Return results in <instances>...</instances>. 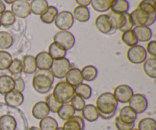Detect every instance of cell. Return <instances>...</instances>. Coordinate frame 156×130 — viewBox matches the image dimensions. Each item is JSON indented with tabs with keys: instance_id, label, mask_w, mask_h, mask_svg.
I'll list each match as a JSON object with an SVG mask.
<instances>
[{
	"instance_id": "obj_1",
	"label": "cell",
	"mask_w": 156,
	"mask_h": 130,
	"mask_svg": "<svg viewBox=\"0 0 156 130\" xmlns=\"http://www.w3.org/2000/svg\"><path fill=\"white\" fill-rule=\"evenodd\" d=\"M54 79L50 70L37 69L34 73L32 86L38 94H47L53 88Z\"/></svg>"
},
{
	"instance_id": "obj_2",
	"label": "cell",
	"mask_w": 156,
	"mask_h": 130,
	"mask_svg": "<svg viewBox=\"0 0 156 130\" xmlns=\"http://www.w3.org/2000/svg\"><path fill=\"white\" fill-rule=\"evenodd\" d=\"M95 107L99 114H110L117 111L118 102L115 99L113 93L105 92L98 97Z\"/></svg>"
},
{
	"instance_id": "obj_3",
	"label": "cell",
	"mask_w": 156,
	"mask_h": 130,
	"mask_svg": "<svg viewBox=\"0 0 156 130\" xmlns=\"http://www.w3.org/2000/svg\"><path fill=\"white\" fill-rule=\"evenodd\" d=\"M53 95L56 101L62 104H69L75 95L74 87L66 81H60L55 85L53 89Z\"/></svg>"
},
{
	"instance_id": "obj_4",
	"label": "cell",
	"mask_w": 156,
	"mask_h": 130,
	"mask_svg": "<svg viewBox=\"0 0 156 130\" xmlns=\"http://www.w3.org/2000/svg\"><path fill=\"white\" fill-rule=\"evenodd\" d=\"M108 16L111 21L113 30H119L121 32L127 31L133 28V24L131 21L129 13L116 14L114 12H110Z\"/></svg>"
},
{
	"instance_id": "obj_5",
	"label": "cell",
	"mask_w": 156,
	"mask_h": 130,
	"mask_svg": "<svg viewBox=\"0 0 156 130\" xmlns=\"http://www.w3.org/2000/svg\"><path fill=\"white\" fill-rule=\"evenodd\" d=\"M131 21L133 26H149L152 25L155 23L156 19V13L149 14L146 13L142 9L136 8L131 13H129Z\"/></svg>"
},
{
	"instance_id": "obj_6",
	"label": "cell",
	"mask_w": 156,
	"mask_h": 130,
	"mask_svg": "<svg viewBox=\"0 0 156 130\" xmlns=\"http://www.w3.org/2000/svg\"><path fill=\"white\" fill-rule=\"evenodd\" d=\"M53 42L67 51L73 48L76 44V38L69 30H59L53 37Z\"/></svg>"
},
{
	"instance_id": "obj_7",
	"label": "cell",
	"mask_w": 156,
	"mask_h": 130,
	"mask_svg": "<svg viewBox=\"0 0 156 130\" xmlns=\"http://www.w3.org/2000/svg\"><path fill=\"white\" fill-rule=\"evenodd\" d=\"M71 68V62L68 59L65 57L53 60L50 70L54 78L58 79H62L65 78L67 72L69 71Z\"/></svg>"
},
{
	"instance_id": "obj_8",
	"label": "cell",
	"mask_w": 156,
	"mask_h": 130,
	"mask_svg": "<svg viewBox=\"0 0 156 130\" xmlns=\"http://www.w3.org/2000/svg\"><path fill=\"white\" fill-rule=\"evenodd\" d=\"M126 58L129 62L138 65L143 63L147 59V53L144 47L137 44L128 49L126 52Z\"/></svg>"
},
{
	"instance_id": "obj_9",
	"label": "cell",
	"mask_w": 156,
	"mask_h": 130,
	"mask_svg": "<svg viewBox=\"0 0 156 130\" xmlns=\"http://www.w3.org/2000/svg\"><path fill=\"white\" fill-rule=\"evenodd\" d=\"M74 20L73 13L69 11H62L58 12L54 24L59 30H69L74 24Z\"/></svg>"
},
{
	"instance_id": "obj_10",
	"label": "cell",
	"mask_w": 156,
	"mask_h": 130,
	"mask_svg": "<svg viewBox=\"0 0 156 130\" xmlns=\"http://www.w3.org/2000/svg\"><path fill=\"white\" fill-rule=\"evenodd\" d=\"M133 94V90L128 85H117L113 93L118 104H127Z\"/></svg>"
},
{
	"instance_id": "obj_11",
	"label": "cell",
	"mask_w": 156,
	"mask_h": 130,
	"mask_svg": "<svg viewBox=\"0 0 156 130\" xmlns=\"http://www.w3.org/2000/svg\"><path fill=\"white\" fill-rule=\"evenodd\" d=\"M128 104L137 114H143L147 110L149 104L146 96L142 94H133Z\"/></svg>"
},
{
	"instance_id": "obj_12",
	"label": "cell",
	"mask_w": 156,
	"mask_h": 130,
	"mask_svg": "<svg viewBox=\"0 0 156 130\" xmlns=\"http://www.w3.org/2000/svg\"><path fill=\"white\" fill-rule=\"evenodd\" d=\"M11 11L15 17L19 18H26L30 15V4L24 0H17L12 4Z\"/></svg>"
},
{
	"instance_id": "obj_13",
	"label": "cell",
	"mask_w": 156,
	"mask_h": 130,
	"mask_svg": "<svg viewBox=\"0 0 156 130\" xmlns=\"http://www.w3.org/2000/svg\"><path fill=\"white\" fill-rule=\"evenodd\" d=\"M4 100L5 104L10 108H17L24 103V97L22 93L12 90L10 92L4 95Z\"/></svg>"
},
{
	"instance_id": "obj_14",
	"label": "cell",
	"mask_w": 156,
	"mask_h": 130,
	"mask_svg": "<svg viewBox=\"0 0 156 130\" xmlns=\"http://www.w3.org/2000/svg\"><path fill=\"white\" fill-rule=\"evenodd\" d=\"M34 59L37 68L40 70H50L53 62V58L47 51H42L38 53Z\"/></svg>"
},
{
	"instance_id": "obj_15",
	"label": "cell",
	"mask_w": 156,
	"mask_h": 130,
	"mask_svg": "<svg viewBox=\"0 0 156 130\" xmlns=\"http://www.w3.org/2000/svg\"><path fill=\"white\" fill-rule=\"evenodd\" d=\"M94 24H95V27L98 30L104 34H109V33L114 32L108 15L104 14V15H98L96 18Z\"/></svg>"
},
{
	"instance_id": "obj_16",
	"label": "cell",
	"mask_w": 156,
	"mask_h": 130,
	"mask_svg": "<svg viewBox=\"0 0 156 130\" xmlns=\"http://www.w3.org/2000/svg\"><path fill=\"white\" fill-rule=\"evenodd\" d=\"M138 42H149L152 37V31L149 27L135 26L132 29Z\"/></svg>"
},
{
	"instance_id": "obj_17",
	"label": "cell",
	"mask_w": 156,
	"mask_h": 130,
	"mask_svg": "<svg viewBox=\"0 0 156 130\" xmlns=\"http://www.w3.org/2000/svg\"><path fill=\"white\" fill-rule=\"evenodd\" d=\"M50 113V110L45 101L37 102L36 104H34L31 110L32 116L38 120L48 117Z\"/></svg>"
},
{
	"instance_id": "obj_18",
	"label": "cell",
	"mask_w": 156,
	"mask_h": 130,
	"mask_svg": "<svg viewBox=\"0 0 156 130\" xmlns=\"http://www.w3.org/2000/svg\"><path fill=\"white\" fill-rule=\"evenodd\" d=\"M64 79H66V82L73 87L77 86L79 84L83 82V78H82L81 69L76 68V67H72L69 71L67 72L66 76Z\"/></svg>"
},
{
	"instance_id": "obj_19",
	"label": "cell",
	"mask_w": 156,
	"mask_h": 130,
	"mask_svg": "<svg viewBox=\"0 0 156 130\" xmlns=\"http://www.w3.org/2000/svg\"><path fill=\"white\" fill-rule=\"evenodd\" d=\"M81 112H82V117L84 119V120H86L90 123L97 121L99 118L98 111L96 108L95 105L91 104H85Z\"/></svg>"
},
{
	"instance_id": "obj_20",
	"label": "cell",
	"mask_w": 156,
	"mask_h": 130,
	"mask_svg": "<svg viewBox=\"0 0 156 130\" xmlns=\"http://www.w3.org/2000/svg\"><path fill=\"white\" fill-rule=\"evenodd\" d=\"M18 122L12 114L0 116V130H16Z\"/></svg>"
},
{
	"instance_id": "obj_21",
	"label": "cell",
	"mask_w": 156,
	"mask_h": 130,
	"mask_svg": "<svg viewBox=\"0 0 156 130\" xmlns=\"http://www.w3.org/2000/svg\"><path fill=\"white\" fill-rule=\"evenodd\" d=\"M137 115L138 114L128 105V106L123 107L120 109L118 117L123 123L131 124V123H135V121L137 119Z\"/></svg>"
},
{
	"instance_id": "obj_22",
	"label": "cell",
	"mask_w": 156,
	"mask_h": 130,
	"mask_svg": "<svg viewBox=\"0 0 156 130\" xmlns=\"http://www.w3.org/2000/svg\"><path fill=\"white\" fill-rule=\"evenodd\" d=\"M22 72L27 75H32L37 70L34 56L26 55L21 59Z\"/></svg>"
},
{
	"instance_id": "obj_23",
	"label": "cell",
	"mask_w": 156,
	"mask_h": 130,
	"mask_svg": "<svg viewBox=\"0 0 156 130\" xmlns=\"http://www.w3.org/2000/svg\"><path fill=\"white\" fill-rule=\"evenodd\" d=\"M15 81L12 76L8 75L0 76V94L5 95L14 90Z\"/></svg>"
},
{
	"instance_id": "obj_24",
	"label": "cell",
	"mask_w": 156,
	"mask_h": 130,
	"mask_svg": "<svg viewBox=\"0 0 156 130\" xmlns=\"http://www.w3.org/2000/svg\"><path fill=\"white\" fill-rule=\"evenodd\" d=\"M73 18L76 21L81 23H85L89 21L90 11L88 7L85 6H77L73 10Z\"/></svg>"
},
{
	"instance_id": "obj_25",
	"label": "cell",
	"mask_w": 156,
	"mask_h": 130,
	"mask_svg": "<svg viewBox=\"0 0 156 130\" xmlns=\"http://www.w3.org/2000/svg\"><path fill=\"white\" fill-rule=\"evenodd\" d=\"M110 9L116 14L127 13L129 9V3L127 0H112Z\"/></svg>"
},
{
	"instance_id": "obj_26",
	"label": "cell",
	"mask_w": 156,
	"mask_h": 130,
	"mask_svg": "<svg viewBox=\"0 0 156 130\" xmlns=\"http://www.w3.org/2000/svg\"><path fill=\"white\" fill-rule=\"evenodd\" d=\"M29 4L30 12L35 15H41L49 6L47 0H31Z\"/></svg>"
},
{
	"instance_id": "obj_27",
	"label": "cell",
	"mask_w": 156,
	"mask_h": 130,
	"mask_svg": "<svg viewBox=\"0 0 156 130\" xmlns=\"http://www.w3.org/2000/svg\"><path fill=\"white\" fill-rule=\"evenodd\" d=\"M83 81L85 82H93L95 80L98 75V71L95 66L92 65H87L81 70Z\"/></svg>"
},
{
	"instance_id": "obj_28",
	"label": "cell",
	"mask_w": 156,
	"mask_h": 130,
	"mask_svg": "<svg viewBox=\"0 0 156 130\" xmlns=\"http://www.w3.org/2000/svg\"><path fill=\"white\" fill-rule=\"evenodd\" d=\"M143 69L148 77L152 79H156V58L146 59L143 62Z\"/></svg>"
},
{
	"instance_id": "obj_29",
	"label": "cell",
	"mask_w": 156,
	"mask_h": 130,
	"mask_svg": "<svg viewBox=\"0 0 156 130\" xmlns=\"http://www.w3.org/2000/svg\"><path fill=\"white\" fill-rule=\"evenodd\" d=\"M58 9L55 6L49 5L47 10L41 15H40V19L43 23L47 24H50L54 22L56 15L58 14Z\"/></svg>"
},
{
	"instance_id": "obj_30",
	"label": "cell",
	"mask_w": 156,
	"mask_h": 130,
	"mask_svg": "<svg viewBox=\"0 0 156 130\" xmlns=\"http://www.w3.org/2000/svg\"><path fill=\"white\" fill-rule=\"evenodd\" d=\"M56 114L61 120L63 121H66L75 115L76 111L70 104H63L61 105Z\"/></svg>"
},
{
	"instance_id": "obj_31",
	"label": "cell",
	"mask_w": 156,
	"mask_h": 130,
	"mask_svg": "<svg viewBox=\"0 0 156 130\" xmlns=\"http://www.w3.org/2000/svg\"><path fill=\"white\" fill-rule=\"evenodd\" d=\"M74 91L75 94L79 96L84 100H88V99L91 98V95H92V89L91 87L83 82L78 85L77 86L74 87Z\"/></svg>"
},
{
	"instance_id": "obj_32",
	"label": "cell",
	"mask_w": 156,
	"mask_h": 130,
	"mask_svg": "<svg viewBox=\"0 0 156 130\" xmlns=\"http://www.w3.org/2000/svg\"><path fill=\"white\" fill-rule=\"evenodd\" d=\"M48 53L50 55L53 60L55 59H62V58H65L66 55V51L62 47H59L54 42L51 43L49 46L48 48Z\"/></svg>"
},
{
	"instance_id": "obj_33",
	"label": "cell",
	"mask_w": 156,
	"mask_h": 130,
	"mask_svg": "<svg viewBox=\"0 0 156 130\" xmlns=\"http://www.w3.org/2000/svg\"><path fill=\"white\" fill-rule=\"evenodd\" d=\"M14 44V38L7 31H0V50H6L11 48Z\"/></svg>"
},
{
	"instance_id": "obj_34",
	"label": "cell",
	"mask_w": 156,
	"mask_h": 130,
	"mask_svg": "<svg viewBox=\"0 0 156 130\" xmlns=\"http://www.w3.org/2000/svg\"><path fill=\"white\" fill-rule=\"evenodd\" d=\"M58 127L59 125L57 121L50 116L42 119L39 122V128L41 130H56Z\"/></svg>"
},
{
	"instance_id": "obj_35",
	"label": "cell",
	"mask_w": 156,
	"mask_h": 130,
	"mask_svg": "<svg viewBox=\"0 0 156 130\" xmlns=\"http://www.w3.org/2000/svg\"><path fill=\"white\" fill-rule=\"evenodd\" d=\"M16 21V17L15 16L12 11L5 10L0 15V23L1 26L4 27H9L13 25Z\"/></svg>"
},
{
	"instance_id": "obj_36",
	"label": "cell",
	"mask_w": 156,
	"mask_h": 130,
	"mask_svg": "<svg viewBox=\"0 0 156 130\" xmlns=\"http://www.w3.org/2000/svg\"><path fill=\"white\" fill-rule=\"evenodd\" d=\"M112 0H91V5L98 12H108L111 8Z\"/></svg>"
},
{
	"instance_id": "obj_37",
	"label": "cell",
	"mask_w": 156,
	"mask_h": 130,
	"mask_svg": "<svg viewBox=\"0 0 156 130\" xmlns=\"http://www.w3.org/2000/svg\"><path fill=\"white\" fill-rule=\"evenodd\" d=\"M12 56L5 50H0V71L8 70L12 62Z\"/></svg>"
},
{
	"instance_id": "obj_38",
	"label": "cell",
	"mask_w": 156,
	"mask_h": 130,
	"mask_svg": "<svg viewBox=\"0 0 156 130\" xmlns=\"http://www.w3.org/2000/svg\"><path fill=\"white\" fill-rule=\"evenodd\" d=\"M8 71L12 76H14V78L19 77L22 73V62H21V59H12V63L8 69Z\"/></svg>"
},
{
	"instance_id": "obj_39",
	"label": "cell",
	"mask_w": 156,
	"mask_h": 130,
	"mask_svg": "<svg viewBox=\"0 0 156 130\" xmlns=\"http://www.w3.org/2000/svg\"><path fill=\"white\" fill-rule=\"evenodd\" d=\"M138 130H156V122L153 118L145 117L138 123Z\"/></svg>"
},
{
	"instance_id": "obj_40",
	"label": "cell",
	"mask_w": 156,
	"mask_h": 130,
	"mask_svg": "<svg viewBox=\"0 0 156 130\" xmlns=\"http://www.w3.org/2000/svg\"><path fill=\"white\" fill-rule=\"evenodd\" d=\"M121 40L123 42V44H126V45L128 46L129 47L137 45L139 43L132 30L123 32L121 36Z\"/></svg>"
},
{
	"instance_id": "obj_41",
	"label": "cell",
	"mask_w": 156,
	"mask_h": 130,
	"mask_svg": "<svg viewBox=\"0 0 156 130\" xmlns=\"http://www.w3.org/2000/svg\"><path fill=\"white\" fill-rule=\"evenodd\" d=\"M137 8L142 9L149 15L155 14L156 13L155 0H142L139 3Z\"/></svg>"
},
{
	"instance_id": "obj_42",
	"label": "cell",
	"mask_w": 156,
	"mask_h": 130,
	"mask_svg": "<svg viewBox=\"0 0 156 130\" xmlns=\"http://www.w3.org/2000/svg\"><path fill=\"white\" fill-rule=\"evenodd\" d=\"M45 102L46 104H47V107H48L49 110H50V112L53 113V114H56L58 110L59 109V107H60L61 105H62V104L56 101V99L53 97V94H48V95L46 97Z\"/></svg>"
},
{
	"instance_id": "obj_43",
	"label": "cell",
	"mask_w": 156,
	"mask_h": 130,
	"mask_svg": "<svg viewBox=\"0 0 156 130\" xmlns=\"http://www.w3.org/2000/svg\"><path fill=\"white\" fill-rule=\"evenodd\" d=\"M70 104H71V106L73 107L76 112V111L81 112L84 108V107L85 106V101L83 98L75 94L73 98H72L71 101H70Z\"/></svg>"
},
{
	"instance_id": "obj_44",
	"label": "cell",
	"mask_w": 156,
	"mask_h": 130,
	"mask_svg": "<svg viewBox=\"0 0 156 130\" xmlns=\"http://www.w3.org/2000/svg\"><path fill=\"white\" fill-rule=\"evenodd\" d=\"M62 130H83L81 127L80 124L72 117L69 120L65 121L63 126H62Z\"/></svg>"
},
{
	"instance_id": "obj_45",
	"label": "cell",
	"mask_w": 156,
	"mask_h": 130,
	"mask_svg": "<svg viewBox=\"0 0 156 130\" xmlns=\"http://www.w3.org/2000/svg\"><path fill=\"white\" fill-rule=\"evenodd\" d=\"M114 124H115V126L117 130H131L132 129H133L134 126H135V123L127 124V123H123V122H122L119 119L118 117H117L115 118Z\"/></svg>"
},
{
	"instance_id": "obj_46",
	"label": "cell",
	"mask_w": 156,
	"mask_h": 130,
	"mask_svg": "<svg viewBox=\"0 0 156 130\" xmlns=\"http://www.w3.org/2000/svg\"><path fill=\"white\" fill-rule=\"evenodd\" d=\"M13 79L14 81H15V88H14V90L23 93V91L25 89V82H24V81L23 80V79L21 76L13 78Z\"/></svg>"
},
{
	"instance_id": "obj_47",
	"label": "cell",
	"mask_w": 156,
	"mask_h": 130,
	"mask_svg": "<svg viewBox=\"0 0 156 130\" xmlns=\"http://www.w3.org/2000/svg\"><path fill=\"white\" fill-rule=\"evenodd\" d=\"M146 51L147 54L149 53L152 57H156V41L155 40H149L146 46Z\"/></svg>"
},
{
	"instance_id": "obj_48",
	"label": "cell",
	"mask_w": 156,
	"mask_h": 130,
	"mask_svg": "<svg viewBox=\"0 0 156 130\" xmlns=\"http://www.w3.org/2000/svg\"><path fill=\"white\" fill-rule=\"evenodd\" d=\"M73 118L75 119V120H76V121L78 122V123L80 124L81 127L82 128V129H85V120H84V119L82 118V117H80V116H76L74 115L73 116Z\"/></svg>"
},
{
	"instance_id": "obj_49",
	"label": "cell",
	"mask_w": 156,
	"mask_h": 130,
	"mask_svg": "<svg viewBox=\"0 0 156 130\" xmlns=\"http://www.w3.org/2000/svg\"><path fill=\"white\" fill-rule=\"evenodd\" d=\"M115 114H116V112L112 113V114H99V117H101V118L104 120H111V119H112L113 117L115 116Z\"/></svg>"
},
{
	"instance_id": "obj_50",
	"label": "cell",
	"mask_w": 156,
	"mask_h": 130,
	"mask_svg": "<svg viewBox=\"0 0 156 130\" xmlns=\"http://www.w3.org/2000/svg\"><path fill=\"white\" fill-rule=\"evenodd\" d=\"M91 0H76V2L80 6H88L91 5Z\"/></svg>"
},
{
	"instance_id": "obj_51",
	"label": "cell",
	"mask_w": 156,
	"mask_h": 130,
	"mask_svg": "<svg viewBox=\"0 0 156 130\" xmlns=\"http://www.w3.org/2000/svg\"><path fill=\"white\" fill-rule=\"evenodd\" d=\"M6 9V7H5V5L4 2L2 1V0H0V15H1L2 13H3V12L5 11Z\"/></svg>"
},
{
	"instance_id": "obj_52",
	"label": "cell",
	"mask_w": 156,
	"mask_h": 130,
	"mask_svg": "<svg viewBox=\"0 0 156 130\" xmlns=\"http://www.w3.org/2000/svg\"><path fill=\"white\" fill-rule=\"evenodd\" d=\"M17 0H4V2H5L6 4H9V5H12L15 2H16Z\"/></svg>"
},
{
	"instance_id": "obj_53",
	"label": "cell",
	"mask_w": 156,
	"mask_h": 130,
	"mask_svg": "<svg viewBox=\"0 0 156 130\" xmlns=\"http://www.w3.org/2000/svg\"><path fill=\"white\" fill-rule=\"evenodd\" d=\"M27 130H41L39 127H37V126H30L29 129H27Z\"/></svg>"
},
{
	"instance_id": "obj_54",
	"label": "cell",
	"mask_w": 156,
	"mask_h": 130,
	"mask_svg": "<svg viewBox=\"0 0 156 130\" xmlns=\"http://www.w3.org/2000/svg\"><path fill=\"white\" fill-rule=\"evenodd\" d=\"M56 130H62V127H58Z\"/></svg>"
},
{
	"instance_id": "obj_55",
	"label": "cell",
	"mask_w": 156,
	"mask_h": 130,
	"mask_svg": "<svg viewBox=\"0 0 156 130\" xmlns=\"http://www.w3.org/2000/svg\"><path fill=\"white\" fill-rule=\"evenodd\" d=\"M24 1H26V2H29V1H31V0H24Z\"/></svg>"
},
{
	"instance_id": "obj_56",
	"label": "cell",
	"mask_w": 156,
	"mask_h": 130,
	"mask_svg": "<svg viewBox=\"0 0 156 130\" xmlns=\"http://www.w3.org/2000/svg\"><path fill=\"white\" fill-rule=\"evenodd\" d=\"M131 130H138L137 129H135V128H133V129H132Z\"/></svg>"
},
{
	"instance_id": "obj_57",
	"label": "cell",
	"mask_w": 156,
	"mask_h": 130,
	"mask_svg": "<svg viewBox=\"0 0 156 130\" xmlns=\"http://www.w3.org/2000/svg\"><path fill=\"white\" fill-rule=\"evenodd\" d=\"M0 27H1V23H0Z\"/></svg>"
}]
</instances>
